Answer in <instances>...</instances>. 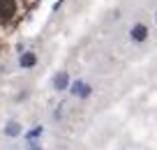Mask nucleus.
Instances as JSON below:
<instances>
[{
	"label": "nucleus",
	"mask_w": 157,
	"mask_h": 150,
	"mask_svg": "<svg viewBox=\"0 0 157 150\" xmlns=\"http://www.w3.org/2000/svg\"><path fill=\"white\" fill-rule=\"evenodd\" d=\"M148 25L146 23H136V25H132V30H129V37H132V42H146L148 39Z\"/></svg>",
	"instance_id": "obj_1"
},
{
	"label": "nucleus",
	"mask_w": 157,
	"mask_h": 150,
	"mask_svg": "<svg viewBox=\"0 0 157 150\" xmlns=\"http://www.w3.org/2000/svg\"><path fill=\"white\" fill-rule=\"evenodd\" d=\"M16 12V5L14 0H0V19L2 21H10Z\"/></svg>",
	"instance_id": "obj_2"
},
{
	"label": "nucleus",
	"mask_w": 157,
	"mask_h": 150,
	"mask_svg": "<svg viewBox=\"0 0 157 150\" xmlns=\"http://www.w3.org/2000/svg\"><path fill=\"white\" fill-rule=\"evenodd\" d=\"M72 95H76V97H90V92H93V88L88 86V83H83V81H74L72 83Z\"/></svg>",
	"instance_id": "obj_3"
},
{
	"label": "nucleus",
	"mask_w": 157,
	"mask_h": 150,
	"mask_svg": "<svg viewBox=\"0 0 157 150\" xmlns=\"http://www.w3.org/2000/svg\"><path fill=\"white\" fill-rule=\"evenodd\" d=\"M19 65L23 69H28V67H35L37 65V56L33 53V51H25V53H21V58H19Z\"/></svg>",
	"instance_id": "obj_4"
},
{
	"label": "nucleus",
	"mask_w": 157,
	"mask_h": 150,
	"mask_svg": "<svg viewBox=\"0 0 157 150\" xmlns=\"http://www.w3.org/2000/svg\"><path fill=\"white\" fill-rule=\"evenodd\" d=\"M67 83H69L67 72H58V74H56V79H53V88H56V90H65Z\"/></svg>",
	"instance_id": "obj_5"
},
{
	"label": "nucleus",
	"mask_w": 157,
	"mask_h": 150,
	"mask_svg": "<svg viewBox=\"0 0 157 150\" xmlns=\"http://www.w3.org/2000/svg\"><path fill=\"white\" fill-rule=\"evenodd\" d=\"M5 134L7 136H19L21 134V125L19 122H10V125L5 127Z\"/></svg>",
	"instance_id": "obj_6"
},
{
	"label": "nucleus",
	"mask_w": 157,
	"mask_h": 150,
	"mask_svg": "<svg viewBox=\"0 0 157 150\" xmlns=\"http://www.w3.org/2000/svg\"><path fill=\"white\" fill-rule=\"evenodd\" d=\"M42 132H44V127H42V125H37L35 129H30L28 134H25V139H28V141H33V139H37V136H42Z\"/></svg>",
	"instance_id": "obj_7"
},
{
	"label": "nucleus",
	"mask_w": 157,
	"mask_h": 150,
	"mask_svg": "<svg viewBox=\"0 0 157 150\" xmlns=\"http://www.w3.org/2000/svg\"><path fill=\"white\" fill-rule=\"evenodd\" d=\"M28 150H42V145H39V143H35V141H30V145H28Z\"/></svg>",
	"instance_id": "obj_8"
},
{
	"label": "nucleus",
	"mask_w": 157,
	"mask_h": 150,
	"mask_svg": "<svg viewBox=\"0 0 157 150\" xmlns=\"http://www.w3.org/2000/svg\"><path fill=\"white\" fill-rule=\"evenodd\" d=\"M155 23H157V12H155Z\"/></svg>",
	"instance_id": "obj_9"
}]
</instances>
